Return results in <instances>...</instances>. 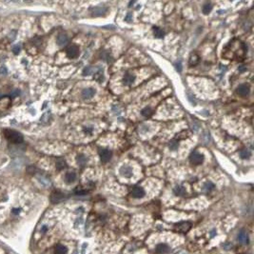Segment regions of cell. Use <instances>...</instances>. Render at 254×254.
I'll return each mask as SVG.
<instances>
[{
    "instance_id": "6da1fadb",
    "label": "cell",
    "mask_w": 254,
    "mask_h": 254,
    "mask_svg": "<svg viewBox=\"0 0 254 254\" xmlns=\"http://www.w3.org/2000/svg\"><path fill=\"white\" fill-rule=\"evenodd\" d=\"M4 135L5 137L9 140L11 141L12 143H14V144H20L23 142V136L15 131H13V130H10V129H7L4 131Z\"/></svg>"
},
{
    "instance_id": "7a4b0ae2",
    "label": "cell",
    "mask_w": 254,
    "mask_h": 254,
    "mask_svg": "<svg viewBox=\"0 0 254 254\" xmlns=\"http://www.w3.org/2000/svg\"><path fill=\"white\" fill-rule=\"evenodd\" d=\"M79 47L75 44H72L70 46H68L66 53L67 55L69 58H76L78 55H79Z\"/></svg>"
},
{
    "instance_id": "3957f363",
    "label": "cell",
    "mask_w": 254,
    "mask_h": 254,
    "mask_svg": "<svg viewBox=\"0 0 254 254\" xmlns=\"http://www.w3.org/2000/svg\"><path fill=\"white\" fill-rule=\"evenodd\" d=\"M190 163L195 166L201 165L204 162V155L197 151H193L190 156Z\"/></svg>"
},
{
    "instance_id": "277c9868",
    "label": "cell",
    "mask_w": 254,
    "mask_h": 254,
    "mask_svg": "<svg viewBox=\"0 0 254 254\" xmlns=\"http://www.w3.org/2000/svg\"><path fill=\"white\" fill-rule=\"evenodd\" d=\"M111 151L110 150H107V149H102L99 150V156H100V159L102 162L106 163V162H109L111 158Z\"/></svg>"
},
{
    "instance_id": "5b68a950",
    "label": "cell",
    "mask_w": 254,
    "mask_h": 254,
    "mask_svg": "<svg viewBox=\"0 0 254 254\" xmlns=\"http://www.w3.org/2000/svg\"><path fill=\"white\" fill-rule=\"evenodd\" d=\"M93 79L97 82H103L104 81V71L102 67H98V69H96L93 72Z\"/></svg>"
},
{
    "instance_id": "8992f818",
    "label": "cell",
    "mask_w": 254,
    "mask_h": 254,
    "mask_svg": "<svg viewBox=\"0 0 254 254\" xmlns=\"http://www.w3.org/2000/svg\"><path fill=\"white\" fill-rule=\"evenodd\" d=\"M249 91H250V88L247 84H242V85H240L236 89V92H237V93L240 96H246V95H248L249 93Z\"/></svg>"
},
{
    "instance_id": "52a82bcc",
    "label": "cell",
    "mask_w": 254,
    "mask_h": 254,
    "mask_svg": "<svg viewBox=\"0 0 254 254\" xmlns=\"http://www.w3.org/2000/svg\"><path fill=\"white\" fill-rule=\"evenodd\" d=\"M65 198V194L61 191H53L51 195V201L53 203H58V202H60L62 201L63 199Z\"/></svg>"
},
{
    "instance_id": "ba28073f",
    "label": "cell",
    "mask_w": 254,
    "mask_h": 254,
    "mask_svg": "<svg viewBox=\"0 0 254 254\" xmlns=\"http://www.w3.org/2000/svg\"><path fill=\"white\" fill-rule=\"evenodd\" d=\"M107 13L106 7H92L91 9V14L95 16H101Z\"/></svg>"
},
{
    "instance_id": "9c48e42d",
    "label": "cell",
    "mask_w": 254,
    "mask_h": 254,
    "mask_svg": "<svg viewBox=\"0 0 254 254\" xmlns=\"http://www.w3.org/2000/svg\"><path fill=\"white\" fill-rule=\"evenodd\" d=\"M95 90L92 88H87L82 91V97L84 99H91L95 95Z\"/></svg>"
},
{
    "instance_id": "30bf717a",
    "label": "cell",
    "mask_w": 254,
    "mask_h": 254,
    "mask_svg": "<svg viewBox=\"0 0 254 254\" xmlns=\"http://www.w3.org/2000/svg\"><path fill=\"white\" fill-rule=\"evenodd\" d=\"M131 195H132V197L137 198V199L143 198V197L145 196V190H144L142 188H140V187H136V188H134V189L132 190Z\"/></svg>"
},
{
    "instance_id": "8fae6325",
    "label": "cell",
    "mask_w": 254,
    "mask_h": 254,
    "mask_svg": "<svg viewBox=\"0 0 254 254\" xmlns=\"http://www.w3.org/2000/svg\"><path fill=\"white\" fill-rule=\"evenodd\" d=\"M120 174L124 177H131L133 175V172H132V170L131 168L128 167V166H123V167L120 169Z\"/></svg>"
},
{
    "instance_id": "7c38bea8",
    "label": "cell",
    "mask_w": 254,
    "mask_h": 254,
    "mask_svg": "<svg viewBox=\"0 0 254 254\" xmlns=\"http://www.w3.org/2000/svg\"><path fill=\"white\" fill-rule=\"evenodd\" d=\"M190 224L189 222H181V223H178L175 228H176L179 231H183V232H186L188 231L190 229Z\"/></svg>"
},
{
    "instance_id": "4fadbf2b",
    "label": "cell",
    "mask_w": 254,
    "mask_h": 254,
    "mask_svg": "<svg viewBox=\"0 0 254 254\" xmlns=\"http://www.w3.org/2000/svg\"><path fill=\"white\" fill-rule=\"evenodd\" d=\"M135 80V75L132 73H126L123 78V83L125 85H131Z\"/></svg>"
},
{
    "instance_id": "5bb4252c",
    "label": "cell",
    "mask_w": 254,
    "mask_h": 254,
    "mask_svg": "<svg viewBox=\"0 0 254 254\" xmlns=\"http://www.w3.org/2000/svg\"><path fill=\"white\" fill-rule=\"evenodd\" d=\"M155 251L159 254H164L170 251V248L168 245H166V244H159V245L155 248Z\"/></svg>"
},
{
    "instance_id": "9a60e30c",
    "label": "cell",
    "mask_w": 254,
    "mask_h": 254,
    "mask_svg": "<svg viewBox=\"0 0 254 254\" xmlns=\"http://www.w3.org/2000/svg\"><path fill=\"white\" fill-rule=\"evenodd\" d=\"M237 239L240 243L242 244H246L248 242V233L245 231V230H241L239 233H238V236H237Z\"/></svg>"
},
{
    "instance_id": "2e32d148",
    "label": "cell",
    "mask_w": 254,
    "mask_h": 254,
    "mask_svg": "<svg viewBox=\"0 0 254 254\" xmlns=\"http://www.w3.org/2000/svg\"><path fill=\"white\" fill-rule=\"evenodd\" d=\"M68 40H69V38H68L67 34L65 33H60L59 35L57 36V39H56V42L59 46H64L68 43Z\"/></svg>"
},
{
    "instance_id": "e0dca14e",
    "label": "cell",
    "mask_w": 254,
    "mask_h": 254,
    "mask_svg": "<svg viewBox=\"0 0 254 254\" xmlns=\"http://www.w3.org/2000/svg\"><path fill=\"white\" fill-rule=\"evenodd\" d=\"M76 179V174L74 172H67L65 175V181L67 184H72L75 181Z\"/></svg>"
},
{
    "instance_id": "ac0fdd59",
    "label": "cell",
    "mask_w": 254,
    "mask_h": 254,
    "mask_svg": "<svg viewBox=\"0 0 254 254\" xmlns=\"http://www.w3.org/2000/svg\"><path fill=\"white\" fill-rule=\"evenodd\" d=\"M67 251H68V249L64 245H57L54 248V253L55 254H66Z\"/></svg>"
},
{
    "instance_id": "d6986e66",
    "label": "cell",
    "mask_w": 254,
    "mask_h": 254,
    "mask_svg": "<svg viewBox=\"0 0 254 254\" xmlns=\"http://www.w3.org/2000/svg\"><path fill=\"white\" fill-rule=\"evenodd\" d=\"M76 160H77L78 165L82 166V167H84V166H85V165L87 164V162H88V159H87V157H86V156H85L84 154H79V155H77Z\"/></svg>"
},
{
    "instance_id": "ffe728a7",
    "label": "cell",
    "mask_w": 254,
    "mask_h": 254,
    "mask_svg": "<svg viewBox=\"0 0 254 254\" xmlns=\"http://www.w3.org/2000/svg\"><path fill=\"white\" fill-rule=\"evenodd\" d=\"M199 60H200V58L199 56L196 54V53H192L190 57V66H195V65H197L199 63Z\"/></svg>"
},
{
    "instance_id": "44dd1931",
    "label": "cell",
    "mask_w": 254,
    "mask_h": 254,
    "mask_svg": "<svg viewBox=\"0 0 254 254\" xmlns=\"http://www.w3.org/2000/svg\"><path fill=\"white\" fill-rule=\"evenodd\" d=\"M173 192L175 195H177V196H183V195L186 193V190L183 187H181V186H177V187L174 188Z\"/></svg>"
},
{
    "instance_id": "7402d4cb",
    "label": "cell",
    "mask_w": 254,
    "mask_h": 254,
    "mask_svg": "<svg viewBox=\"0 0 254 254\" xmlns=\"http://www.w3.org/2000/svg\"><path fill=\"white\" fill-rule=\"evenodd\" d=\"M153 34L156 38H162L165 35V33L163 30H161V29L155 27V28H153Z\"/></svg>"
},
{
    "instance_id": "603a6c76",
    "label": "cell",
    "mask_w": 254,
    "mask_h": 254,
    "mask_svg": "<svg viewBox=\"0 0 254 254\" xmlns=\"http://www.w3.org/2000/svg\"><path fill=\"white\" fill-rule=\"evenodd\" d=\"M142 115L145 116V117H150L153 114V111L151 108H150V107H148V108H145L142 110Z\"/></svg>"
},
{
    "instance_id": "cb8c5ba5",
    "label": "cell",
    "mask_w": 254,
    "mask_h": 254,
    "mask_svg": "<svg viewBox=\"0 0 254 254\" xmlns=\"http://www.w3.org/2000/svg\"><path fill=\"white\" fill-rule=\"evenodd\" d=\"M250 155L251 153L248 150H242L240 151V157L242 159H248L250 157Z\"/></svg>"
},
{
    "instance_id": "d4e9b609",
    "label": "cell",
    "mask_w": 254,
    "mask_h": 254,
    "mask_svg": "<svg viewBox=\"0 0 254 254\" xmlns=\"http://www.w3.org/2000/svg\"><path fill=\"white\" fill-rule=\"evenodd\" d=\"M66 167H67V164H66L65 160H63V159L57 160V162H56V168H57V170H61L65 169Z\"/></svg>"
},
{
    "instance_id": "484cf974",
    "label": "cell",
    "mask_w": 254,
    "mask_h": 254,
    "mask_svg": "<svg viewBox=\"0 0 254 254\" xmlns=\"http://www.w3.org/2000/svg\"><path fill=\"white\" fill-rule=\"evenodd\" d=\"M211 10H212V6H211V4L210 3H208V4H206L205 5L204 7H203V14H209L210 12H211Z\"/></svg>"
},
{
    "instance_id": "4316f807",
    "label": "cell",
    "mask_w": 254,
    "mask_h": 254,
    "mask_svg": "<svg viewBox=\"0 0 254 254\" xmlns=\"http://www.w3.org/2000/svg\"><path fill=\"white\" fill-rule=\"evenodd\" d=\"M214 188H215V186H214L213 183H211V182H207L206 184H205V186H204V189L206 190L207 191H210Z\"/></svg>"
},
{
    "instance_id": "83f0119b",
    "label": "cell",
    "mask_w": 254,
    "mask_h": 254,
    "mask_svg": "<svg viewBox=\"0 0 254 254\" xmlns=\"http://www.w3.org/2000/svg\"><path fill=\"white\" fill-rule=\"evenodd\" d=\"M93 73V68L92 67H87L83 71V74L84 75H91Z\"/></svg>"
},
{
    "instance_id": "f1b7e54d",
    "label": "cell",
    "mask_w": 254,
    "mask_h": 254,
    "mask_svg": "<svg viewBox=\"0 0 254 254\" xmlns=\"http://www.w3.org/2000/svg\"><path fill=\"white\" fill-rule=\"evenodd\" d=\"M170 148L172 150H176L178 149V142L176 140H173L170 143Z\"/></svg>"
},
{
    "instance_id": "f546056e",
    "label": "cell",
    "mask_w": 254,
    "mask_h": 254,
    "mask_svg": "<svg viewBox=\"0 0 254 254\" xmlns=\"http://www.w3.org/2000/svg\"><path fill=\"white\" fill-rule=\"evenodd\" d=\"M175 68H176V70L178 71V72H181L182 71V64H181V62L179 61V62H176L175 63Z\"/></svg>"
},
{
    "instance_id": "4dcf8cb0",
    "label": "cell",
    "mask_w": 254,
    "mask_h": 254,
    "mask_svg": "<svg viewBox=\"0 0 254 254\" xmlns=\"http://www.w3.org/2000/svg\"><path fill=\"white\" fill-rule=\"evenodd\" d=\"M92 128H89V127H84V131L86 132V133H89V134H91L92 132Z\"/></svg>"
},
{
    "instance_id": "1f68e13d",
    "label": "cell",
    "mask_w": 254,
    "mask_h": 254,
    "mask_svg": "<svg viewBox=\"0 0 254 254\" xmlns=\"http://www.w3.org/2000/svg\"><path fill=\"white\" fill-rule=\"evenodd\" d=\"M13 51H14V53H18L19 52H20V46H19V45H15V46L14 47V49H13Z\"/></svg>"
},
{
    "instance_id": "d6a6232c",
    "label": "cell",
    "mask_w": 254,
    "mask_h": 254,
    "mask_svg": "<svg viewBox=\"0 0 254 254\" xmlns=\"http://www.w3.org/2000/svg\"><path fill=\"white\" fill-rule=\"evenodd\" d=\"M132 15H131V14H127V16H126V18H125V20L127 21V22H131V20H132Z\"/></svg>"
},
{
    "instance_id": "836d02e7",
    "label": "cell",
    "mask_w": 254,
    "mask_h": 254,
    "mask_svg": "<svg viewBox=\"0 0 254 254\" xmlns=\"http://www.w3.org/2000/svg\"><path fill=\"white\" fill-rule=\"evenodd\" d=\"M0 73L1 74H6L7 73V69L5 67H2L1 69H0Z\"/></svg>"
},
{
    "instance_id": "e575fe53",
    "label": "cell",
    "mask_w": 254,
    "mask_h": 254,
    "mask_svg": "<svg viewBox=\"0 0 254 254\" xmlns=\"http://www.w3.org/2000/svg\"><path fill=\"white\" fill-rule=\"evenodd\" d=\"M19 93V91H16V92H13V95L14 96V95H17Z\"/></svg>"
},
{
    "instance_id": "d590c367",
    "label": "cell",
    "mask_w": 254,
    "mask_h": 254,
    "mask_svg": "<svg viewBox=\"0 0 254 254\" xmlns=\"http://www.w3.org/2000/svg\"><path fill=\"white\" fill-rule=\"evenodd\" d=\"M244 69H245V67H240V71H241V72H244V71H245Z\"/></svg>"
}]
</instances>
